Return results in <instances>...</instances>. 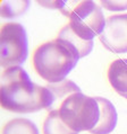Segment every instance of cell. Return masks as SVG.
Wrapping results in <instances>:
<instances>
[{"label": "cell", "mask_w": 127, "mask_h": 134, "mask_svg": "<svg viewBox=\"0 0 127 134\" xmlns=\"http://www.w3.org/2000/svg\"><path fill=\"white\" fill-rule=\"evenodd\" d=\"M0 98L2 108L22 114L52 109L55 104L51 91L32 82L22 66H12L2 72Z\"/></svg>", "instance_id": "cell-1"}, {"label": "cell", "mask_w": 127, "mask_h": 134, "mask_svg": "<svg viewBox=\"0 0 127 134\" xmlns=\"http://www.w3.org/2000/svg\"><path fill=\"white\" fill-rule=\"evenodd\" d=\"M80 59V53L72 44L57 37L41 44L34 51L33 65L42 79L57 83L66 79Z\"/></svg>", "instance_id": "cell-2"}, {"label": "cell", "mask_w": 127, "mask_h": 134, "mask_svg": "<svg viewBox=\"0 0 127 134\" xmlns=\"http://www.w3.org/2000/svg\"><path fill=\"white\" fill-rule=\"evenodd\" d=\"M61 120L73 131H92L100 118V106L95 97H90L82 91L69 95L59 106Z\"/></svg>", "instance_id": "cell-3"}, {"label": "cell", "mask_w": 127, "mask_h": 134, "mask_svg": "<svg viewBox=\"0 0 127 134\" xmlns=\"http://www.w3.org/2000/svg\"><path fill=\"white\" fill-rule=\"evenodd\" d=\"M69 27L80 38L91 42L100 36L106 27V18L101 7L94 1H81L68 15Z\"/></svg>", "instance_id": "cell-4"}, {"label": "cell", "mask_w": 127, "mask_h": 134, "mask_svg": "<svg viewBox=\"0 0 127 134\" xmlns=\"http://www.w3.org/2000/svg\"><path fill=\"white\" fill-rule=\"evenodd\" d=\"M1 41V66L5 69L21 66L28 54V42L26 31L19 23H6L0 31Z\"/></svg>", "instance_id": "cell-5"}, {"label": "cell", "mask_w": 127, "mask_h": 134, "mask_svg": "<svg viewBox=\"0 0 127 134\" xmlns=\"http://www.w3.org/2000/svg\"><path fill=\"white\" fill-rule=\"evenodd\" d=\"M100 42L114 53L127 52V14L114 15L106 19V27Z\"/></svg>", "instance_id": "cell-6"}, {"label": "cell", "mask_w": 127, "mask_h": 134, "mask_svg": "<svg viewBox=\"0 0 127 134\" xmlns=\"http://www.w3.org/2000/svg\"><path fill=\"white\" fill-rule=\"evenodd\" d=\"M100 106V118L96 126L90 133L92 134H109L115 130L118 121V115L114 104L103 97H95Z\"/></svg>", "instance_id": "cell-7"}, {"label": "cell", "mask_w": 127, "mask_h": 134, "mask_svg": "<svg viewBox=\"0 0 127 134\" xmlns=\"http://www.w3.org/2000/svg\"><path fill=\"white\" fill-rule=\"evenodd\" d=\"M108 80L111 87L127 99V59L115 60L108 68Z\"/></svg>", "instance_id": "cell-8"}, {"label": "cell", "mask_w": 127, "mask_h": 134, "mask_svg": "<svg viewBox=\"0 0 127 134\" xmlns=\"http://www.w3.org/2000/svg\"><path fill=\"white\" fill-rule=\"evenodd\" d=\"M58 38H61L64 41H66V42H68L69 44H72V45L77 50L78 53H80L81 58H84L91 53L92 50H93V45H94V42H93V41L87 42V41L82 40L77 35H75V33L70 29L69 25H66L65 27L61 28V31L59 32Z\"/></svg>", "instance_id": "cell-9"}, {"label": "cell", "mask_w": 127, "mask_h": 134, "mask_svg": "<svg viewBox=\"0 0 127 134\" xmlns=\"http://www.w3.org/2000/svg\"><path fill=\"white\" fill-rule=\"evenodd\" d=\"M43 134H78L61 120L58 109L50 110L43 123Z\"/></svg>", "instance_id": "cell-10"}, {"label": "cell", "mask_w": 127, "mask_h": 134, "mask_svg": "<svg viewBox=\"0 0 127 134\" xmlns=\"http://www.w3.org/2000/svg\"><path fill=\"white\" fill-rule=\"evenodd\" d=\"M47 88L49 89L51 91V94L53 95V99H55L53 106L56 105V109H58L57 104H60L61 105V103L68 97L69 95L74 94V92L81 91L80 87H78L75 82H73L72 80H68V79H65L64 81H61V82H57V83H49L47 86Z\"/></svg>", "instance_id": "cell-11"}, {"label": "cell", "mask_w": 127, "mask_h": 134, "mask_svg": "<svg viewBox=\"0 0 127 134\" xmlns=\"http://www.w3.org/2000/svg\"><path fill=\"white\" fill-rule=\"evenodd\" d=\"M2 134H39V130L34 123L27 118H14L6 123Z\"/></svg>", "instance_id": "cell-12"}, {"label": "cell", "mask_w": 127, "mask_h": 134, "mask_svg": "<svg viewBox=\"0 0 127 134\" xmlns=\"http://www.w3.org/2000/svg\"><path fill=\"white\" fill-rule=\"evenodd\" d=\"M30 7V1H2L1 16L3 18H13L23 15Z\"/></svg>", "instance_id": "cell-13"}, {"label": "cell", "mask_w": 127, "mask_h": 134, "mask_svg": "<svg viewBox=\"0 0 127 134\" xmlns=\"http://www.w3.org/2000/svg\"><path fill=\"white\" fill-rule=\"evenodd\" d=\"M101 5L110 10H125L127 9V1H101Z\"/></svg>", "instance_id": "cell-14"}]
</instances>
